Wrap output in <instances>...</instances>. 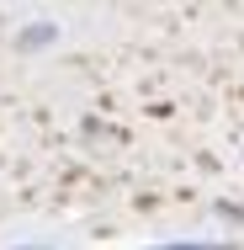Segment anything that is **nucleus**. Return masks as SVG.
<instances>
[{"mask_svg":"<svg viewBox=\"0 0 244 250\" xmlns=\"http://www.w3.org/2000/svg\"><path fill=\"white\" fill-rule=\"evenodd\" d=\"M170 250H218V245H170Z\"/></svg>","mask_w":244,"mask_h":250,"instance_id":"nucleus-1","label":"nucleus"}]
</instances>
